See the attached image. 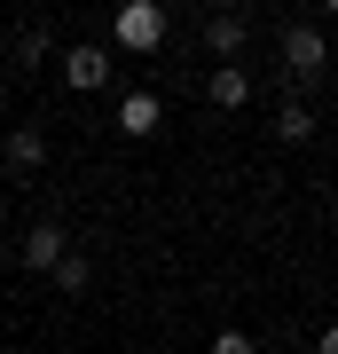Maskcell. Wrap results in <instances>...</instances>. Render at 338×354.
<instances>
[{
	"instance_id": "6da1fadb",
	"label": "cell",
	"mask_w": 338,
	"mask_h": 354,
	"mask_svg": "<svg viewBox=\"0 0 338 354\" xmlns=\"http://www.w3.org/2000/svg\"><path fill=\"white\" fill-rule=\"evenodd\" d=\"M111 39L126 55H158L165 48V8H158V0H126V8L111 16Z\"/></svg>"
},
{
	"instance_id": "7a4b0ae2",
	"label": "cell",
	"mask_w": 338,
	"mask_h": 354,
	"mask_svg": "<svg viewBox=\"0 0 338 354\" xmlns=\"http://www.w3.org/2000/svg\"><path fill=\"white\" fill-rule=\"evenodd\" d=\"M323 71H330V39H323V24H291V32H283V79L314 87Z\"/></svg>"
},
{
	"instance_id": "3957f363",
	"label": "cell",
	"mask_w": 338,
	"mask_h": 354,
	"mask_svg": "<svg viewBox=\"0 0 338 354\" xmlns=\"http://www.w3.org/2000/svg\"><path fill=\"white\" fill-rule=\"evenodd\" d=\"M63 87H71V95H102V87H111V48H95V39L63 48Z\"/></svg>"
},
{
	"instance_id": "277c9868",
	"label": "cell",
	"mask_w": 338,
	"mask_h": 354,
	"mask_svg": "<svg viewBox=\"0 0 338 354\" xmlns=\"http://www.w3.org/2000/svg\"><path fill=\"white\" fill-rule=\"evenodd\" d=\"M63 252H71V236H63L55 221H32V228H24V252H16V260H24V276H55Z\"/></svg>"
},
{
	"instance_id": "5b68a950",
	"label": "cell",
	"mask_w": 338,
	"mask_h": 354,
	"mask_svg": "<svg viewBox=\"0 0 338 354\" xmlns=\"http://www.w3.org/2000/svg\"><path fill=\"white\" fill-rule=\"evenodd\" d=\"M244 39H252V24H244L236 8H213V16H205V48H213V64H236Z\"/></svg>"
},
{
	"instance_id": "8992f818",
	"label": "cell",
	"mask_w": 338,
	"mask_h": 354,
	"mask_svg": "<svg viewBox=\"0 0 338 354\" xmlns=\"http://www.w3.org/2000/svg\"><path fill=\"white\" fill-rule=\"evenodd\" d=\"M165 127V102L150 95V87H134V95H118V134H134V142H150Z\"/></svg>"
},
{
	"instance_id": "52a82bcc",
	"label": "cell",
	"mask_w": 338,
	"mask_h": 354,
	"mask_svg": "<svg viewBox=\"0 0 338 354\" xmlns=\"http://www.w3.org/2000/svg\"><path fill=\"white\" fill-rule=\"evenodd\" d=\"M205 102H213V111H244V102H252V71H244V64H213Z\"/></svg>"
},
{
	"instance_id": "ba28073f",
	"label": "cell",
	"mask_w": 338,
	"mask_h": 354,
	"mask_svg": "<svg viewBox=\"0 0 338 354\" xmlns=\"http://www.w3.org/2000/svg\"><path fill=\"white\" fill-rule=\"evenodd\" d=\"M0 158H8L16 174H39V165H48V134H39V127H16L8 142H0Z\"/></svg>"
},
{
	"instance_id": "9c48e42d",
	"label": "cell",
	"mask_w": 338,
	"mask_h": 354,
	"mask_svg": "<svg viewBox=\"0 0 338 354\" xmlns=\"http://www.w3.org/2000/svg\"><path fill=\"white\" fill-rule=\"evenodd\" d=\"M276 142H314V111L307 102H276Z\"/></svg>"
},
{
	"instance_id": "30bf717a",
	"label": "cell",
	"mask_w": 338,
	"mask_h": 354,
	"mask_svg": "<svg viewBox=\"0 0 338 354\" xmlns=\"http://www.w3.org/2000/svg\"><path fill=\"white\" fill-rule=\"evenodd\" d=\"M87 283H95V260H87V252H63V268H55V291H71V299H79Z\"/></svg>"
},
{
	"instance_id": "8fae6325",
	"label": "cell",
	"mask_w": 338,
	"mask_h": 354,
	"mask_svg": "<svg viewBox=\"0 0 338 354\" xmlns=\"http://www.w3.org/2000/svg\"><path fill=\"white\" fill-rule=\"evenodd\" d=\"M48 55H55V39L39 32V24H24V32H16V64H48Z\"/></svg>"
},
{
	"instance_id": "7c38bea8",
	"label": "cell",
	"mask_w": 338,
	"mask_h": 354,
	"mask_svg": "<svg viewBox=\"0 0 338 354\" xmlns=\"http://www.w3.org/2000/svg\"><path fill=\"white\" fill-rule=\"evenodd\" d=\"M213 354H260V346H252L244 330H213Z\"/></svg>"
},
{
	"instance_id": "4fadbf2b",
	"label": "cell",
	"mask_w": 338,
	"mask_h": 354,
	"mask_svg": "<svg viewBox=\"0 0 338 354\" xmlns=\"http://www.w3.org/2000/svg\"><path fill=\"white\" fill-rule=\"evenodd\" d=\"M314 354H338V323H330V330H323V339H314Z\"/></svg>"
},
{
	"instance_id": "5bb4252c",
	"label": "cell",
	"mask_w": 338,
	"mask_h": 354,
	"mask_svg": "<svg viewBox=\"0 0 338 354\" xmlns=\"http://www.w3.org/2000/svg\"><path fill=\"white\" fill-rule=\"evenodd\" d=\"M126 354H142V346H126Z\"/></svg>"
}]
</instances>
